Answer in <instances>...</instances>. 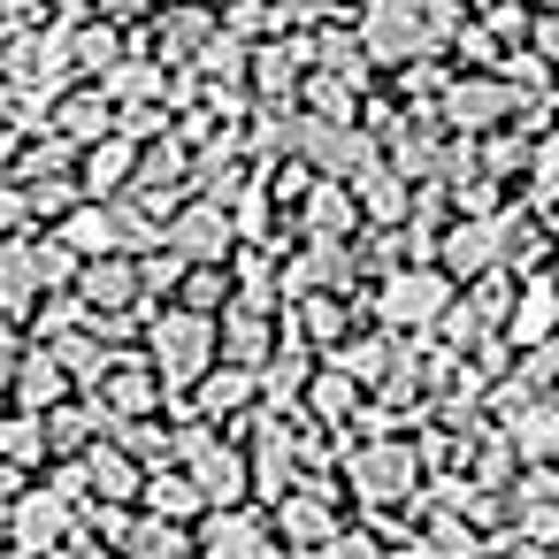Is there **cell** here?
<instances>
[{
	"mask_svg": "<svg viewBox=\"0 0 559 559\" xmlns=\"http://www.w3.org/2000/svg\"><path fill=\"white\" fill-rule=\"evenodd\" d=\"M200 353H207V337H200L192 322H162V360H169L177 376H192V368H200Z\"/></svg>",
	"mask_w": 559,
	"mask_h": 559,
	"instance_id": "6da1fadb",
	"label": "cell"
},
{
	"mask_svg": "<svg viewBox=\"0 0 559 559\" xmlns=\"http://www.w3.org/2000/svg\"><path fill=\"white\" fill-rule=\"evenodd\" d=\"M207 559H261V536H253L246 521H215V536H207Z\"/></svg>",
	"mask_w": 559,
	"mask_h": 559,
	"instance_id": "7a4b0ae2",
	"label": "cell"
},
{
	"mask_svg": "<svg viewBox=\"0 0 559 559\" xmlns=\"http://www.w3.org/2000/svg\"><path fill=\"white\" fill-rule=\"evenodd\" d=\"M391 314H406V322L414 314H437V284H399L391 292Z\"/></svg>",
	"mask_w": 559,
	"mask_h": 559,
	"instance_id": "3957f363",
	"label": "cell"
},
{
	"mask_svg": "<svg viewBox=\"0 0 559 559\" xmlns=\"http://www.w3.org/2000/svg\"><path fill=\"white\" fill-rule=\"evenodd\" d=\"M24 536H32V544H47V536H62V506H47V498H32V506H24Z\"/></svg>",
	"mask_w": 559,
	"mask_h": 559,
	"instance_id": "277c9868",
	"label": "cell"
},
{
	"mask_svg": "<svg viewBox=\"0 0 559 559\" xmlns=\"http://www.w3.org/2000/svg\"><path fill=\"white\" fill-rule=\"evenodd\" d=\"M185 238H192V253H215V238H223V230H215V215H192V223H185Z\"/></svg>",
	"mask_w": 559,
	"mask_h": 559,
	"instance_id": "5b68a950",
	"label": "cell"
}]
</instances>
